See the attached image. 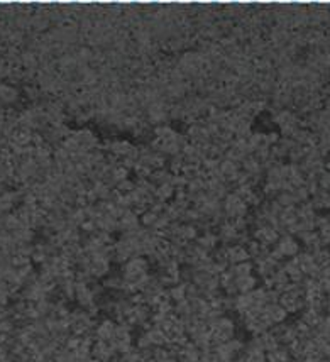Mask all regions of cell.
Listing matches in <instances>:
<instances>
[{"instance_id":"cell-1","label":"cell","mask_w":330,"mask_h":362,"mask_svg":"<svg viewBox=\"0 0 330 362\" xmlns=\"http://www.w3.org/2000/svg\"><path fill=\"white\" fill-rule=\"evenodd\" d=\"M278 255L281 259H293L300 254V242L291 236V233H283L281 237L278 239L276 249Z\"/></svg>"},{"instance_id":"cell-2","label":"cell","mask_w":330,"mask_h":362,"mask_svg":"<svg viewBox=\"0 0 330 362\" xmlns=\"http://www.w3.org/2000/svg\"><path fill=\"white\" fill-rule=\"evenodd\" d=\"M224 211L227 214L229 219H242V217H246L247 214V203L237 193L227 195L224 202Z\"/></svg>"},{"instance_id":"cell-3","label":"cell","mask_w":330,"mask_h":362,"mask_svg":"<svg viewBox=\"0 0 330 362\" xmlns=\"http://www.w3.org/2000/svg\"><path fill=\"white\" fill-rule=\"evenodd\" d=\"M254 237H256L257 242H261L262 246L268 247V246H273V244H276L278 239L281 237V233L278 232L276 227H273V225H269V224H264V225L257 227Z\"/></svg>"},{"instance_id":"cell-4","label":"cell","mask_w":330,"mask_h":362,"mask_svg":"<svg viewBox=\"0 0 330 362\" xmlns=\"http://www.w3.org/2000/svg\"><path fill=\"white\" fill-rule=\"evenodd\" d=\"M249 259V252L244 246H230L227 249V263L230 264H240V263H246Z\"/></svg>"},{"instance_id":"cell-5","label":"cell","mask_w":330,"mask_h":362,"mask_svg":"<svg viewBox=\"0 0 330 362\" xmlns=\"http://www.w3.org/2000/svg\"><path fill=\"white\" fill-rule=\"evenodd\" d=\"M115 325L114 322H110V320H105V322H102L100 325H98L97 328V337H98V340H102V342H112L114 340V335H115Z\"/></svg>"},{"instance_id":"cell-6","label":"cell","mask_w":330,"mask_h":362,"mask_svg":"<svg viewBox=\"0 0 330 362\" xmlns=\"http://www.w3.org/2000/svg\"><path fill=\"white\" fill-rule=\"evenodd\" d=\"M88 272L93 278H102L108 272V261L107 259H90V266H88Z\"/></svg>"},{"instance_id":"cell-7","label":"cell","mask_w":330,"mask_h":362,"mask_svg":"<svg viewBox=\"0 0 330 362\" xmlns=\"http://www.w3.org/2000/svg\"><path fill=\"white\" fill-rule=\"evenodd\" d=\"M235 288H237V293H240V294L254 291L256 289V278L252 274L235 278Z\"/></svg>"},{"instance_id":"cell-8","label":"cell","mask_w":330,"mask_h":362,"mask_svg":"<svg viewBox=\"0 0 330 362\" xmlns=\"http://www.w3.org/2000/svg\"><path fill=\"white\" fill-rule=\"evenodd\" d=\"M252 269H254V264L252 263H240V264H234L230 267V272L234 274V278H242V276H249L252 274Z\"/></svg>"},{"instance_id":"cell-9","label":"cell","mask_w":330,"mask_h":362,"mask_svg":"<svg viewBox=\"0 0 330 362\" xmlns=\"http://www.w3.org/2000/svg\"><path fill=\"white\" fill-rule=\"evenodd\" d=\"M218 239H222L225 242L234 241V239H237V229L232 224H222L218 230Z\"/></svg>"},{"instance_id":"cell-10","label":"cell","mask_w":330,"mask_h":362,"mask_svg":"<svg viewBox=\"0 0 330 362\" xmlns=\"http://www.w3.org/2000/svg\"><path fill=\"white\" fill-rule=\"evenodd\" d=\"M169 298L173 300V302H183L186 300V291H185V285H174L171 289H169Z\"/></svg>"}]
</instances>
